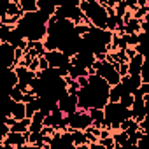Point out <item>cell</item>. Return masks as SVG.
<instances>
[{
	"instance_id": "1",
	"label": "cell",
	"mask_w": 149,
	"mask_h": 149,
	"mask_svg": "<svg viewBox=\"0 0 149 149\" xmlns=\"http://www.w3.org/2000/svg\"><path fill=\"white\" fill-rule=\"evenodd\" d=\"M109 84L97 74H88V84L77 91V107L88 111L91 107H104L109 102Z\"/></svg>"
},
{
	"instance_id": "2",
	"label": "cell",
	"mask_w": 149,
	"mask_h": 149,
	"mask_svg": "<svg viewBox=\"0 0 149 149\" xmlns=\"http://www.w3.org/2000/svg\"><path fill=\"white\" fill-rule=\"evenodd\" d=\"M47 16L42 14L40 11H35V13H25L18 25H16V30L18 33L26 39V40H42L44 35H46V25H47Z\"/></svg>"
},
{
	"instance_id": "3",
	"label": "cell",
	"mask_w": 149,
	"mask_h": 149,
	"mask_svg": "<svg viewBox=\"0 0 149 149\" xmlns=\"http://www.w3.org/2000/svg\"><path fill=\"white\" fill-rule=\"evenodd\" d=\"M14 68V46L11 42L0 44V76Z\"/></svg>"
},
{
	"instance_id": "4",
	"label": "cell",
	"mask_w": 149,
	"mask_h": 149,
	"mask_svg": "<svg viewBox=\"0 0 149 149\" xmlns=\"http://www.w3.org/2000/svg\"><path fill=\"white\" fill-rule=\"evenodd\" d=\"M56 105L60 107V111L65 114V116H68V114H72V112H76L79 107H77V95L76 93H67V90L56 98Z\"/></svg>"
},
{
	"instance_id": "5",
	"label": "cell",
	"mask_w": 149,
	"mask_h": 149,
	"mask_svg": "<svg viewBox=\"0 0 149 149\" xmlns=\"http://www.w3.org/2000/svg\"><path fill=\"white\" fill-rule=\"evenodd\" d=\"M67 121H68V132L70 130H84L86 126L91 125V119L88 116L86 111L83 109H77L76 112H72L67 116Z\"/></svg>"
},
{
	"instance_id": "6",
	"label": "cell",
	"mask_w": 149,
	"mask_h": 149,
	"mask_svg": "<svg viewBox=\"0 0 149 149\" xmlns=\"http://www.w3.org/2000/svg\"><path fill=\"white\" fill-rule=\"evenodd\" d=\"M44 56H46V60H47V63H49V67H51V68L65 67V65H68V63H70V58H68L63 51H60V49L46 51V53H44Z\"/></svg>"
},
{
	"instance_id": "7",
	"label": "cell",
	"mask_w": 149,
	"mask_h": 149,
	"mask_svg": "<svg viewBox=\"0 0 149 149\" xmlns=\"http://www.w3.org/2000/svg\"><path fill=\"white\" fill-rule=\"evenodd\" d=\"M119 83H121V86L125 88L126 93H132V95H133V93L137 91V88L140 86L142 81H140V76H130V74H126V76L121 77Z\"/></svg>"
},
{
	"instance_id": "8",
	"label": "cell",
	"mask_w": 149,
	"mask_h": 149,
	"mask_svg": "<svg viewBox=\"0 0 149 149\" xmlns=\"http://www.w3.org/2000/svg\"><path fill=\"white\" fill-rule=\"evenodd\" d=\"M58 6V0H37V7L42 14H46L47 18L54 14V9Z\"/></svg>"
},
{
	"instance_id": "9",
	"label": "cell",
	"mask_w": 149,
	"mask_h": 149,
	"mask_svg": "<svg viewBox=\"0 0 149 149\" xmlns=\"http://www.w3.org/2000/svg\"><path fill=\"white\" fill-rule=\"evenodd\" d=\"M86 112H88V116L91 119V125L102 128V125H104V109L102 107H91Z\"/></svg>"
},
{
	"instance_id": "10",
	"label": "cell",
	"mask_w": 149,
	"mask_h": 149,
	"mask_svg": "<svg viewBox=\"0 0 149 149\" xmlns=\"http://www.w3.org/2000/svg\"><path fill=\"white\" fill-rule=\"evenodd\" d=\"M112 139H114V149H121L126 140H128V133L125 130H116V132H111Z\"/></svg>"
},
{
	"instance_id": "11",
	"label": "cell",
	"mask_w": 149,
	"mask_h": 149,
	"mask_svg": "<svg viewBox=\"0 0 149 149\" xmlns=\"http://www.w3.org/2000/svg\"><path fill=\"white\" fill-rule=\"evenodd\" d=\"M140 30V21L135 18H130L125 25H123V33H139Z\"/></svg>"
},
{
	"instance_id": "12",
	"label": "cell",
	"mask_w": 149,
	"mask_h": 149,
	"mask_svg": "<svg viewBox=\"0 0 149 149\" xmlns=\"http://www.w3.org/2000/svg\"><path fill=\"white\" fill-rule=\"evenodd\" d=\"M28 125H30V118H23V119H16L11 126H9V130L11 132H18V133H23V132H26L28 130Z\"/></svg>"
},
{
	"instance_id": "13",
	"label": "cell",
	"mask_w": 149,
	"mask_h": 149,
	"mask_svg": "<svg viewBox=\"0 0 149 149\" xmlns=\"http://www.w3.org/2000/svg\"><path fill=\"white\" fill-rule=\"evenodd\" d=\"M18 2H19V9H21L23 14L25 13H35V11H39L37 0H18Z\"/></svg>"
},
{
	"instance_id": "14",
	"label": "cell",
	"mask_w": 149,
	"mask_h": 149,
	"mask_svg": "<svg viewBox=\"0 0 149 149\" xmlns=\"http://www.w3.org/2000/svg\"><path fill=\"white\" fill-rule=\"evenodd\" d=\"M23 93H25V91H23L18 84L7 88V97H9L11 100H14V102H23Z\"/></svg>"
},
{
	"instance_id": "15",
	"label": "cell",
	"mask_w": 149,
	"mask_h": 149,
	"mask_svg": "<svg viewBox=\"0 0 149 149\" xmlns=\"http://www.w3.org/2000/svg\"><path fill=\"white\" fill-rule=\"evenodd\" d=\"M6 11H7V16H23L18 0H9L7 6H6Z\"/></svg>"
},
{
	"instance_id": "16",
	"label": "cell",
	"mask_w": 149,
	"mask_h": 149,
	"mask_svg": "<svg viewBox=\"0 0 149 149\" xmlns=\"http://www.w3.org/2000/svg\"><path fill=\"white\" fill-rule=\"evenodd\" d=\"M132 14H133L135 19H142V18L149 16V4H147V6H137Z\"/></svg>"
},
{
	"instance_id": "17",
	"label": "cell",
	"mask_w": 149,
	"mask_h": 149,
	"mask_svg": "<svg viewBox=\"0 0 149 149\" xmlns=\"http://www.w3.org/2000/svg\"><path fill=\"white\" fill-rule=\"evenodd\" d=\"M118 102H119V104H121L123 107L130 109V107H132V104H133V95H132V93H126V91H123Z\"/></svg>"
},
{
	"instance_id": "18",
	"label": "cell",
	"mask_w": 149,
	"mask_h": 149,
	"mask_svg": "<svg viewBox=\"0 0 149 149\" xmlns=\"http://www.w3.org/2000/svg\"><path fill=\"white\" fill-rule=\"evenodd\" d=\"M104 149L107 147V149H114V139H112V135H107V137H100L98 140H97Z\"/></svg>"
},
{
	"instance_id": "19",
	"label": "cell",
	"mask_w": 149,
	"mask_h": 149,
	"mask_svg": "<svg viewBox=\"0 0 149 149\" xmlns=\"http://www.w3.org/2000/svg\"><path fill=\"white\" fill-rule=\"evenodd\" d=\"M42 123L40 121H33V119H30V125H28V132H33V133H37V132H40L42 130Z\"/></svg>"
},
{
	"instance_id": "20",
	"label": "cell",
	"mask_w": 149,
	"mask_h": 149,
	"mask_svg": "<svg viewBox=\"0 0 149 149\" xmlns=\"http://www.w3.org/2000/svg\"><path fill=\"white\" fill-rule=\"evenodd\" d=\"M23 49L21 47H14V67L16 65H19V61H21V58H23Z\"/></svg>"
},
{
	"instance_id": "21",
	"label": "cell",
	"mask_w": 149,
	"mask_h": 149,
	"mask_svg": "<svg viewBox=\"0 0 149 149\" xmlns=\"http://www.w3.org/2000/svg\"><path fill=\"white\" fill-rule=\"evenodd\" d=\"M47 68H49V63H47L46 56L40 54V56H39V70H47Z\"/></svg>"
},
{
	"instance_id": "22",
	"label": "cell",
	"mask_w": 149,
	"mask_h": 149,
	"mask_svg": "<svg viewBox=\"0 0 149 149\" xmlns=\"http://www.w3.org/2000/svg\"><path fill=\"white\" fill-rule=\"evenodd\" d=\"M28 68H30V70H33V72H37V70H39V56H33V58H32V61L28 63Z\"/></svg>"
},
{
	"instance_id": "23",
	"label": "cell",
	"mask_w": 149,
	"mask_h": 149,
	"mask_svg": "<svg viewBox=\"0 0 149 149\" xmlns=\"http://www.w3.org/2000/svg\"><path fill=\"white\" fill-rule=\"evenodd\" d=\"M137 91L140 95H147L149 93V83H140V86L137 88Z\"/></svg>"
},
{
	"instance_id": "24",
	"label": "cell",
	"mask_w": 149,
	"mask_h": 149,
	"mask_svg": "<svg viewBox=\"0 0 149 149\" xmlns=\"http://www.w3.org/2000/svg\"><path fill=\"white\" fill-rule=\"evenodd\" d=\"M76 81H77L79 88H83V86H86V84H88V76H81V77H77Z\"/></svg>"
},
{
	"instance_id": "25",
	"label": "cell",
	"mask_w": 149,
	"mask_h": 149,
	"mask_svg": "<svg viewBox=\"0 0 149 149\" xmlns=\"http://www.w3.org/2000/svg\"><path fill=\"white\" fill-rule=\"evenodd\" d=\"M135 4H137V6H147L149 0H135Z\"/></svg>"
},
{
	"instance_id": "26",
	"label": "cell",
	"mask_w": 149,
	"mask_h": 149,
	"mask_svg": "<svg viewBox=\"0 0 149 149\" xmlns=\"http://www.w3.org/2000/svg\"><path fill=\"white\" fill-rule=\"evenodd\" d=\"M2 140H4V139H2V137H0V147H2Z\"/></svg>"
}]
</instances>
